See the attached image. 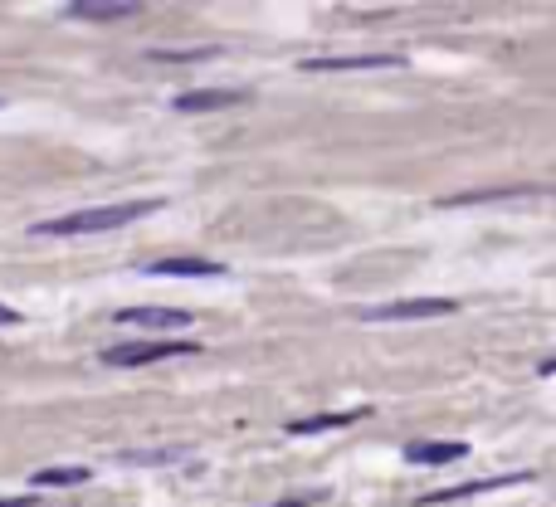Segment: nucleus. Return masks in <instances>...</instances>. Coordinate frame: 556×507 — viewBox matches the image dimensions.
I'll return each mask as SVG.
<instances>
[{
    "mask_svg": "<svg viewBox=\"0 0 556 507\" xmlns=\"http://www.w3.org/2000/svg\"><path fill=\"white\" fill-rule=\"evenodd\" d=\"M152 210H156V201H127V205H103V210H79V215H64V220H39L35 234H54V239H64V234H98V230H118V224H127V220L152 215Z\"/></svg>",
    "mask_w": 556,
    "mask_h": 507,
    "instance_id": "1",
    "label": "nucleus"
},
{
    "mask_svg": "<svg viewBox=\"0 0 556 507\" xmlns=\"http://www.w3.org/2000/svg\"><path fill=\"white\" fill-rule=\"evenodd\" d=\"M195 342H122L108 347L103 361L108 366H147V361H166V357H195Z\"/></svg>",
    "mask_w": 556,
    "mask_h": 507,
    "instance_id": "2",
    "label": "nucleus"
},
{
    "mask_svg": "<svg viewBox=\"0 0 556 507\" xmlns=\"http://www.w3.org/2000/svg\"><path fill=\"white\" fill-rule=\"evenodd\" d=\"M454 303L449 298H405V303H386V307H366V322H415V317H449Z\"/></svg>",
    "mask_w": 556,
    "mask_h": 507,
    "instance_id": "3",
    "label": "nucleus"
},
{
    "mask_svg": "<svg viewBox=\"0 0 556 507\" xmlns=\"http://www.w3.org/2000/svg\"><path fill=\"white\" fill-rule=\"evenodd\" d=\"M401 54H337V59H303L308 74H351V68H395Z\"/></svg>",
    "mask_w": 556,
    "mask_h": 507,
    "instance_id": "4",
    "label": "nucleus"
},
{
    "mask_svg": "<svg viewBox=\"0 0 556 507\" xmlns=\"http://www.w3.org/2000/svg\"><path fill=\"white\" fill-rule=\"evenodd\" d=\"M122 327H191L185 307H122L118 313Z\"/></svg>",
    "mask_w": 556,
    "mask_h": 507,
    "instance_id": "5",
    "label": "nucleus"
},
{
    "mask_svg": "<svg viewBox=\"0 0 556 507\" xmlns=\"http://www.w3.org/2000/svg\"><path fill=\"white\" fill-rule=\"evenodd\" d=\"M147 274H156V278H220L225 264H215V259H152Z\"/></svg>",
    "mask_w": 556,
    "mask_h": 507,
    "instance_id": "6",
    "label": "nucleus"
},
{
    "mask_svg": "<svg viewBox=\"0 0 556 507\" xmlns=\"http://www.w3.org/2000/svg\"><path fill=\"white\" fill-rule=\"evenodd\" d=\"M137 0H79V5H64V16L68 20H127V16H137Z\"/></svg>",
    "mask_w": 556,
    "mask_h": 507,
    "instance_id": "7",
    "label": "nucleus"
},
{
    "mask_svg": "<svg viewBox=\"0 0 556 507\" xmlns=\"http://www.w3.org/2000/svg\"><path fill=\"white\" fill-rule=\"evenodd\" d=\"M371 410H332V415H308V419H288V434H322V429H347Z\"/></svg>",
    "mask_w": 556,
    "mask_h": 507,
    "instance_id": "8",
    "label": "nucleus"
},
{
    "mask_svg": "<svg viewBox=\"0 0 556 507\" xmlns=\"http://www.w3.org/2000/svg\"><path fill=\"white\" fill-rule=\"evenodd\" d=\"M245 93H235V88H205V93H185L176 98V108L181 112H210V108H235Z\"/></svg>",
    "mask_w": 556,
    "mask_h": 507,
    "instance_id": "9",
    "label": "nucleus"
},
{
    "mask_svg": "<svg viewBox=\"0 0 556 507\" xmlns=\"http://www.w3.org/2000/svg\"><path fill=\"white\" fill-rule=\"evenodd\" d=\"M405 454H410V463H454V459L468 454V444H459V440H449V444H410Z\"/></svg>",
    "mask_w": 556,
    "mask_h": 507,
    "instance_id": "10",
    "label": "nucleus"
},
{
    "mask_svg": "<svg viewBox=\"0 0 556 507\" xmlns=\"http://www.w3.org/2000/svg\"><path fill=\"white\" fill-rule=\"evenodd\" d=\"M512 478H493V483H459V488H439V492H425L420 507H435V502H449V498H474V492H488V488H508Z\"/></svg>",
    "mask_w": 556,
    "mask_h": 507,
    "instance_id": "11",
    "label": "nucleus"
},
{
    "mask_svg": "<svg viewBox=\"0 0 556 507\" xmlns=\"http://www.w3.org/2000/svg\"><path fill=\"white\" fill-rule=\"evenodd\" d=\"M74 483H89V469H39L35 473V488H74Z\"/></svg>",
    "mask_w": 556,
    "mask_h": 507,
    "instance_id": "12",
    "label": "nucleus"
},
{
    "mask_svg": "<svg viewBox=\"0 0 556 507\" xmlns=\"http://www.w3.org/2000/svg\"><path fill=\"white\" fill-rule=\"evenodd\" d=\"M312 502H322V488H312V492H298V498H283V502H268V507H312Z\"/></svg>",
    "mask_w": 556,
    "mask_h": 507,
    "instance_id": "13",
    "label": "nucleus"
},
{
    "mask_svg": "<svg viewBox=\"0 0 556 507\" xmlns=\"http://www.w3.org/2000/svg\"><path fill=\"white\" fill-rule=\"evenodd\" d=\"M0 507H35V498H0Z\"/></svg>",
    "mask_w": 556,
    "mask_h": 507,
    "instance_id": "14",
    "label": "nucleus"
},
{
    "mask_svg": "<svg viewBox=\"0 0 556 507\" xmlns=\"http://www.w3.org/2000/svg\"><path fill=\"white\" fill-rule=\"evenodd\" d=\"M5 322H20V313H10V307H0V327H5Z\"/></svg>",
    "mask_w": 556,
    "mask_h": 507,
    "instance_id": "15",
    "label": "nucleus"
}]
</instances>
